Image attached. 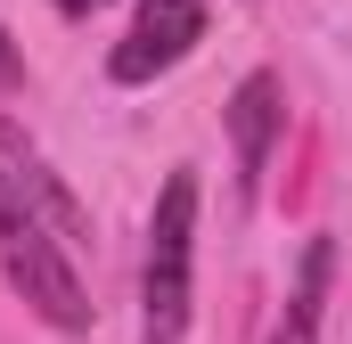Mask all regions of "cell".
<instances>
[{
  "mask_svg": "<svg viewBox=\"0 0 352 344\" xmlns=\"http://www.w3.org/2000/svg\"><path fill=\"white\" fill-rule=\"evenodd\" d=\"M90 8H107V0H58V17H90Z\"/></svg>",
  "mask_w": 352,
  "mask_h": 344,
  "instance_id": "obj_7",
  "label": "cell"
},
{
  "mask_svg": "<svg viewBox=\"0 0 352 344\" xmlns=\"http://www.w3.org/2000/svg\"><path fill=\"white\" fill-rule=\"evenodd\" d=\"M16 74H25V58H16V41H8V33H0V90L16 83Z\"/></svg>",
  "mask_w": 352,
  "mask_h": 344,
  "instance_id": "obj_6",
  "label": "cell"
},
{
  "mask_svg": "<svg viewBox=\"0 0 352 344\" xmlns=\"http://www.w3.org/2000/svg\"><path fill=\"white\" fill-rule=\"evenodd\" d=\"M197 41H205V0H140V17L115 41L107 74L115 83H156V74H173Z\"/></svg>",
  "mask_w": 352,
  "mask_h": 344,
  "instance_id": "obj_3",
  "label": "cell"
},
{
  "mask_svg": "<svg viewBox=\"0 0 352 344\" xmlns=\"http://www.w3.org/2000/svg\"><path fill=\"white\" fill-rule=\"evenodd\" d=\"M188 295H197V172H173L156 213H148V262H140V344L188 336Z\"/></svg>",
  "mask_w": 352,
  "mask_h": 344,
  "instance_id": "obj_1",
  "label": "cell"
},
{
  "mask_svg": "<svg viewBox=\"0 0 352 344\" xmlns=\"http://www.w3.org/2000/svg\"><path fill=\"white\" fill-rule=\"evenodd\" d=\"M0 270H8V287L50 320V328H90V295L82 279H74V262H66V246L41 230V213H33V197L8 180L0 189Z\"/></svg>",
  "mask_w": 352,
  "mask_h": 344,
  "instance_id": "obj_2",
  "label": "cell"
},
{
  "mask_svg": "<svg viewBox=\"0 0 352 344\" xmlns=\"http://www.w3.org/2000/svg\"><path fill=\"white\" fill-rule=\"evenodd\" d=\"M0 189H8V172H0Z\"/></svg>",
  "mask_w": 352,
  "mask_h": 344,
  "instance_id": "obj_8",
  "label": "cell"
},
{
  "mask_svg": "<svg viewBox=\"0 0 352 344\" xmlns=\"http://www.w3.org/2000/svg\"><path fill=\"white\" fill-rule=\"evenodd\" d=\"M328 279H336V238H311V246H303V279H295V295H287V312H278L270 344H320V303H328Z\"/></svg>",
  "mask_w": 352,
  "mask_h": 344,
  "instance_id": "obj_5",
  "label": "cell"
},
{
  "mask_svg": "<svg viewBox=\"0 0 352 344\" xmlns=\"http://www.w3.org/2000/svg\"><path fill=\"white\" fill-rule=\"evenodd\" d=\"M287 123V98H278V74H246L230 90V140H238V189H254L270 172V140Z\"/></svg>",
  "mask_w": 352,
  "mask_h": 344,
  "instance_id": "obj_4",
  "label": "cell"
}]
</instances>
